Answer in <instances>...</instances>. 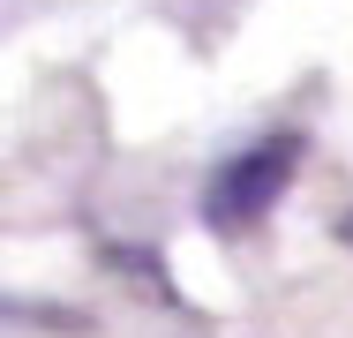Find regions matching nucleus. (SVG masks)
Listing matches in <instances>:
<instances>
[{
	"label": "nucleus",
	"instance_id": "nucleus-1",
	"mask_svg": "<svg viewBox=\"0 0 353 338\" xmlns=\"http://www.w3.org/2000/svg\"><path fill=\"white\" fill-rule=\"evenodd\" d=\"M293 166H301V135L293 128H271L256 135L248 150H233L225 166L211 173V196H203V218L211 226H256V218H271L285 196V181H293Z\"/></svg>",
	"mask_w": 353,
	"mask_h": 338
},
{
	"label": "nucleus",
	"instance_id": "nucleus-2",
	"mask_svg": "<svg viewBox=\"0 0 353 338\" xmlns=\"http://www.w3.org/2000/svg\"><path fill=\"white\" fill-rule=\"evenodd\" d=\"M339 241H346V248H353V210H346V218H339Z\"/></svg>",
	"mask_w": 353,
	"mask_h": 338
}]
</instances>
